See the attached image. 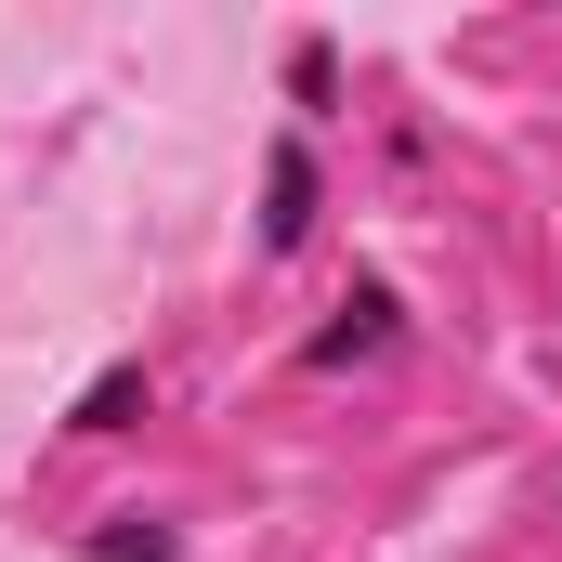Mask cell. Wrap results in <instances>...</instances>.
Masks as SVG:
<instances>
[{"label":"cell","instance_id":"cell-2","mask_svg":"<svg viewBox=\"0 0 562 562\" xmlns=\"http://www.w3.org/2000/svg\"><path fill=\"white\" fill-rule=\"evenodd\" d=\"M314 210H327V183H314V132H276V170H262V249H301L314 236Z\"/></svg>","mask_w":562,"mask_h":562},{"label":"cell","instance_id":"cell-1","mask_svg":"<svg viewBox=\"0 0 562 562\" xmlns=\"http://www.w3.org/2000/svg\"><path fill=\"white\" fill-rule=\"evenodd\" d=\"M393 340H406V301H393L380 276H353L340 327H314V340H301V367H314V380H340V367H367V353H393Z\"/></svg>","mask_w":562,"mask_h":562},{"label":"cell","instance_id":"cell-3","mask_svg":"<svg viewBox=\"0 0 562 562\" xmlns=\"http://www.w3.org/2000/svg\"><path fill=\"white\" fill-rule=\"evenodd\" d=\"M132 419H144V367L119 353V367H105V380L66 406V431H79V445H105V431H132Z\"/></svg>","mask_w":562,"mask_h":562},{"label":"cell","instance_id":"cell-4","mask_svg":"<svg viewBox=\"0 0 562 562\" xmlns=\"http://www.w3.org/2000/svg\"><path fill=\"white\" fill-rule=\"evenodd\" d=\"M92 562H183V537L157 510H119V524H92Z\"/></svg>","mask_w":562,"mask_h":562},{"label":"cell","instance_id":"cell-5","mask_svg":"<svg viewBox=\"0 0 562 562\" xmlns=\"http://www.w3.org/2000/svg\"><path fill=\"white\" fill-rule=\"evenodd\" d=\"M327 92H340V53H327V40H288V105L327 119Z\"/></svg>","mask_w":562,"mask_h":562}]
</instances>
